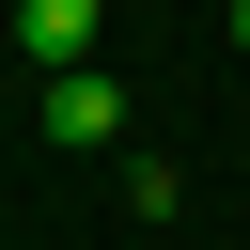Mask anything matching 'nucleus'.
<instances>
[{
	"label": "nucleus",
	"mask_w": 250,
	"mask_h": 250,
	"mask_svg": "<svg viewBox=\"0 0 250 250\" xmlns=\"http://www.w3.org/2000/svg\"><path fill=\"white\" fill-rule=\"evenodd\" d=\"M109 125H125V94H109L94 62H78V78H47V141H109Z\"/></svg>",
	"instance_id": "f03ea898"
},
{
	"label": "nucleus",
	"mask_w": 250,
	"mask_h": 250,
	"mask_svg": "<svg viewBox=\"0 0 250 250\" xmlns=\"http://www.w3.org/2000/svg\"><path fill=\"white\" fill-rule=\"evenodd\" d=\"M94 16H109V0H16V47H31L47 78H78V62H94Z\"/></svg>",
	"instance_id": "f257e3e1"
},
{
	"label": "nucleus",
	"mask_w": 250,
	"mask_h": 250,
	"mask_svg": "<svg viewBox=\"0 0 250 250\" xmlns=\"http://www.w3.org/2000/svg\"><path fill=\"white\" fill-rule=\"evenodd\" d=\"M234 47H250V0H234Z\"/></svg>",
	"instance_id": "7ed1b4c3"
}]
</instances>
